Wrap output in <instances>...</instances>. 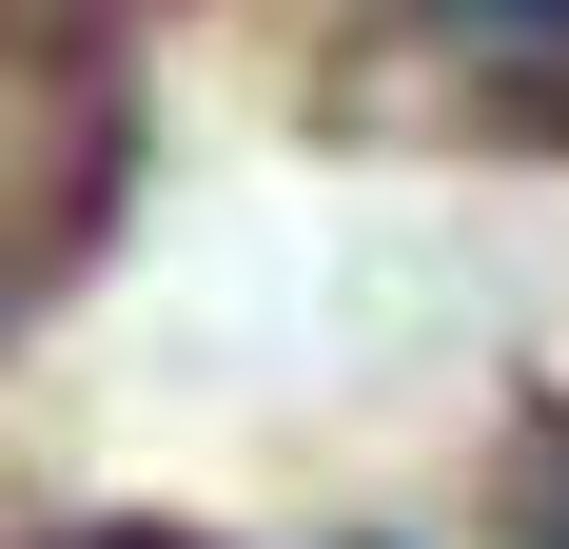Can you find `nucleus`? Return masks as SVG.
<instances>
[{"mask_svg": "<svg viewBox=\"0 0 569 549\" xmlns=\"http://www.w3.org/2000/svg\"><path fill=\"white\" fill-rule=\"evenodd\" d=\"M335 99L471 158H569V0H373Z\"/></svg>", "mask_w": 569, "mask_h": 549, "instance_id": "nucleus-1", "label": "nucleus"}, {"mask_svg": "<svg viewBox=\"0 0 569 549\" xmlns=\"http://www.w3.org/2000/svg\"><path fill=\"white\" fill-rule=\"evenodd\" d=\"M40 549H197V530H40Z\"/></svg>", "mask_w": 569, "mask_h": 549, "instance_id": "nucleus-3", "label": "nucleus"}, {"mask_svg": "<svg viewBox=\"0 0 569 549\" xmlns=\"http://www.w3.org/2000/svg\"><path fill=\"white\" fill-rule=\"evenodd\" d=\"M530 471H550L530 491V549H569V432H530Z\"/></svg>", "mask_w": 569, "mask_h": 549, "instance_id": "nucleus-2", "label": "nucleus"}]
</instances>
